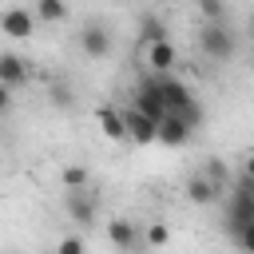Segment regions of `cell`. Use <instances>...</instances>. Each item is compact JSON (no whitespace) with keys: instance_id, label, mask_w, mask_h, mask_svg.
<instances>
[{"instance_id":"obj_12","label":"cell","mask_w":254,"mask_h":254,"mask_svg":"<svg viewBox=\"0 0 254 254\" xmlns=\"http://www.w3.org/2000/svg\"><path fill=\"white\" fill-rule=\"evenodd\" d=\"M95 123H99V131L107 135V139H127V127H123V107H111V103H103L99 111H95Z\"/></svg>"},{"instance_id":"obj_21","label":"cell","mask_w":254,"mask_h":254,"mask_svg":"<svg viewBox=\"0 0 254 254\" xmlns=\"http://www.w3.org/2000/svg\"><path fill=\"white\" fill-rule=\"evenodd\" d=\"M230 242H234V246H242V250H254V222L238 226V230L230 234Z\"/></svg>"},{"instance_id":"obj_4","label":"cell","mask_w":254,"mask_h":254,"mask_svg":"<svg viewBox=\"0 0 254 254\" xmlns=\"http://www.w3.org/2000/svg\"><path fill=\"white\" fill-rule=\"evenodd\" d=\"M36 12L32 8H24V4H12V8H4L0 12V32L8 36V40H32L36 36Z\"/></svg>"},{"instance_id":"obj_16","label":"cell","mask_w":254,"mask_h":254,"mask_svg":"<svg viewBox=\"0 0 254 254\" xmlns=\"http://www.w3.org/2000/svg\"><path fill=\"white\" fill-rule=\"evenodd\" d=\"M48 103H52V107H64V111H67V107L75 103V95H71V83H67V79H56V83L48 87Z\"/></svg>"},{"instance_id":"obj_15","label":"cell","mask_w":254,"mask_h":254,"mask_svg":"<svg viewBox=\"0 0 254 254\" xmlns=\"http://www.w3.org/2000/svg\"><path fill=\"white\" fill-rule=\"evenodd\" d=\"M202 175H206L218 190H230V183H234V179H230V167H226L222 159H206V163H202Z\"/></svg>"},{"instance_id":"obj_17","label":"cell","mask_w":254,"mask_h":254,"mask_svg":"<svg viewBox=\"0 0 254 254\" xmlns=\"http://www.w3.org/2000/svg\"><path fill=\"white\" fill-rule=\"evenodd\" d=\"M60 183H64V190H71V187H87V183H91V175H87V167L71 163V167H64V171H60Z\"/></svg>"},{"instance_id":"obj_23","label":"cell","mask_w":254,"mask_h":254,"mask_svg":"<svg viewBox=\"0 0 254 254\" xmlns=\"http://www.w3.org/2000/svg\"><path fill=\"white\" fill-rule=\"evenodd\" d=\"M242 171H246V175H254V151L246 155V163H242Z\"/></svg>"},{"instance_id":"obj_19","label":"cell","mask_w":254,"mask_h":254,"mask_svg":"<svg viewBox=\"0 0 254 254\" xmlns=\"http://www.w3.org/2000/svg\"><path fill=\"white\" fill-rule=\"evenodd\" d=\"M202 20H226V0H194Z\"/></svg>"},{"instance_id":"obj_10","label":"cell","mask_w":254,"mask_h":254,"mask_svg":"<svg viewBox=\"0 0 254 254\" xmlns=\"http://www.w3.org/2000/svg\"><path fill=\"white\" fill-rule=\"evenodd\" d=\"M143 60H147V67H151V71H171V67L179 64V48H175V44H171V36H167V40L143 44Z\"/></svg>"},{"instance_id":"obj_7","label":"cell","mask_w":254,"mask_h":254,"mask_svg":"<svg viewBox=\"0 0 254 254\" xmlns=\"http://www.w3.org/2000/svg\"><path fill=\"white\" fill-rule=\"evenodd\" d=\"M0 83H8V87L32 83V60L20 52H0Z\"/></svg>"},{"instance_id":"obj_14","label":"cell","mask_w":254,"mask_h":254,"mask_svg":"<svg viewBox=\"0 0 254 254\" xmlns=\"http://www.w3.org/2000/svg\"><path fill=\"white\" fill-rule=\"evenodd\" d=\"M139 40H143V44L167 40V20H163L159 12H143V16H139Z\"/></svg>"},{"instance_id":"obj_18","label":"cell","mask_w":254,"mask_h":254,"mask_svg":"<svg viewBox=\"0 0 254 254\" xmlns=\"http://www.w3.org/2000/svg\"><path fill=\"white\" fill-rule=\"evenodd\" d=\"M167 242H171L167 222H151V226L143 230V246H167Z\"/></svg>"},{"instance_id":"obj_3","label":"cell","mask_w":254,"mask_h":254,"mask_svg":"<svg viewBox=\"0 0 254 254\" xmlns=\"http://www.w3.org/2000/svg\"><path fill=\"white\" fill-rule=\"evenodd\" d=\"M79 52H83L87 60H107V56L115 52L111 28H107L103 20H83V28H79Z\"/></svg>"},{"instance_id":"obj_5","label":"cell","mask_w":254,"mask_h":254,"mask_svg":"<svg viewBox=\"0 0 254 254\" xmlns=\"http://www.w3.org/2000/svg\"><path fill=\"white\" fill-rule=\"evenodd\" d=\"M151 75H155V83H159V95H163L167 111H183V107L194 99V91H190L179 75H171V71H151Z\"/></svg>"},{"instance_id":"obj_11","label":"cell","mask_w":254,"mask_h":254,"mask_svg":"<svg viewBox=\"0 0 254 254\" xmlns=\"http://www.w3.org/2000/svg\"><path fill=\"white\" fill-rule=\"evenodd\" d=\"M187 198H190L194 206H214V202L222 198V190H218V187H214L202 171H194V175L187 179Z\"/></svg>"},{"instance_id":"obj_8","label":"cell","mask_w":254,"mask_h":254,"mask_svg":"<svg viewBox=\"0 0 254 254\" xmlns=\"http://www.w3.org/2000/svg\"><path fill=\"white\" fill-rule=\"evenodd\" d=\"M107 242L115 250H143V230L131 218H111L107 222Z\"/></svg>"},{"instance_id":"obj_2","label":"cell","mask_w":254,"mask_h":254,"mask_svg":"<svg viewBox=\"0 0 254 254\" xmlns=\"http://www.w3.org/2000/svg\"><path fill=\"white\" fill-rule=\"evenodd\" d=\"M64 214H67L75 226H95V218H99V190H95L91 183L64 190Z\"/></svg>"},{"instance_id":"obj_6","label":"cell","mask_w":254,"mask_h":254,"mask_svg":"<svg viewBox=\"0 0 254 254\" xmlns=\"http://www.w3.org/2000/svg\"><path fill=\"white\" fill-rule=\"evenodd\" d=\"M123 127H127V139H131V143H143V147H147V143L159 139V123H155L151 115H143L135 103L123 107Z\"/></svg>"},{"instance_id":"obj_13","label":"cell","mask_w":254,"mask_h":254,"mask_svg":"<svg viewBox=\"0 0 254 254\" xmlns=\"http://www.w3.org/2000/svg\"><path fill=\"white\" fill-rule=\"evenodd\" d=\"M32 12L40 24H64L71 16V4L67 0H32Z\"/></svg>"},{"instance_id":"obj_1","label":"cell","mask_w":254,"mask_h":254,"mask_svg":"<svg viewBox=\"0 0 254 254\" xmlns=\"http://www.w3.org/2000/svg\"><path fill=\"white\" fill-rule=\"evenodd\" d=\"M198 52H202L206 60H214V64H226V60H234V52H238V36L230 32L226 20H206V24L198 28Z\"/></svg>"},{"instance_id":"obj_22","label":"cell","mask_w":254,"mask_h":254,"mask_svg":"<svg viewBox=\"0 0 254 254\" xmlns=\"http://www.w3.org/2000/svg\"><path fill=\"white\" fill-rule=\"evenodd\" d=\"M12 91H16V87L0 83V115H8V111H12V103H16V99H12Z\"/></svg>"},{"instance_id":"obj_20","label":"cell","mask_w":254,"mask_h":254,"mask_svg":"<svg viewBox=\"0 0 254 254\" xmlns=\"http://www.w3.org/2000/svg\"><path fill=\"white\" fill-rule=\"evenodd\" d=\"M56 250H60V254H83V250H87V238L67 234V238H60V242H56Z\"/></svg>"},{"instance_id":"obj_9","label":"cell","mask_w":254,"mask_h":254,"mask_svg":"<svg viewBox=\"0 0 254 254\" xmlns=\"http://www.w3.org/2000/svg\"><path fill=\"white\" fill-rule=\"evenodd\" d=\"M190 135H194V127H190L183 115L167 111V115L159 119V139H155V143H163V147H183V143H190Z\"/></svg>"}]
</instances>
